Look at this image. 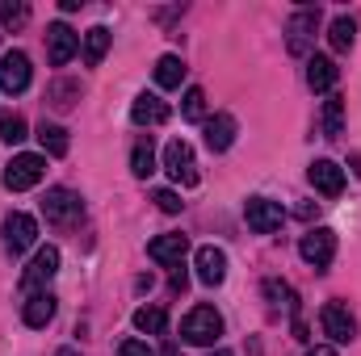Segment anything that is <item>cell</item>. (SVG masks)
<instances>
[{
  "mask_svg": "<svg viewBox=\"0 0 361 356\" xmlns=\"http://www.w3.org/2000/svg\"><path fill=\"white\" fill-rule=\"evenodd\" d=\"M180 336H185V344L206 348V344H214V340L223 336V314H219L214 306H193V310L185 314V323H180Z\"/></svg>",
  "mask_w": 361,
  "mask_h": 356,
  "instance_id": "obj_1",
  "label": "cell"
},
{
  "mask_svg": "<svg viewBox=\"0 0 361 356\" xmlns=\"http://www.w3.org/2000/svg\"><path fill=\"white\" fill-rule=\"evenodd\" d=\"M42 214H47L51 227H76V222L85 218V201H80L72 189H47Z\"/></svg>",
  "mask_w": 361,
  "mask_h": 356,
  "instance_id": "obj_2",
  "label": "cell"
},
{
  "mask_svg": "<svg viewBox=\"0 0 361 356\" xmlns=\"http://www.w3.org/2000/svg\"><path fill=\"white\" fill-rule=\"evenodd\" d=\"M47 177V155H13L8 160V168H4V189L8 193H25V189H34L38 180Z\"/></svg>",
  "mask_w": 361,
  "mask_h": 356,
  "instance_id": "obj_3",
  "label": "cell"
},
{
  "mask_svg": "<svg viewBox=\"0 0 361 356\" xmlns=\"http://www.w3.org/2000/svg\"><path fill=\"white\" fill-rule=\"evenodd\" d=\"M30 76H34V68H30V55L25 51H4L0 55V92L4 96L25 92L30 89Z\"/></svg>",
  "mask_w": 361,
  "mask_h": 356,
  "instance_id": "obj_4",
  "label": "cell"
},
{
  "mask_svg": "<svg viewBox=\"0 0 361 356\" xmlns=\"http://www.w3.org/2000/svg\"><path fill=\"white\" fill-rule=\"evenodd\" d=\"M164 168H169V177L177 180L180 189H193L197 184V160H193V147L185 139H173L164 147Z\"/></svg>",
  "mask_w": 361,
  "mask_h": 356,
  "instance_id": "obj_5",
  "label": "cell"
},
{
  "mask_svg": "<svg viewBox=\"0 0 361 356\" xmlns=\"http://www.w3.org/2000/svg\"><path fill=\"white\" fill-rule=\"evenodd\" d=\"M298 256H302L307 265H315V268H328L332 260H336V231H328V227L307 231L302 243H298Z\"/></svg>",
  "mask_w": 361,
  "mask_h": 356,
  "instance_id": "obj_6",
  "label": "cell"
},
{
  "mask_svg": "<svg viewBox=\"0 0 361 356\" xmlns=\"http://www.w3.org/2000/svg\"><path fill=\"white\" fill-rule=\"evenodd\" d=\"M315 30H319V8H298L290 21H286V46H290V55H307L311 51V42H315Z\"/></svg>",
  "mask_w": 361,
  "mask_h": 356,
  "instance_id": "obj_7",
  "label": "cell"
},
{
  "mask_svg": "<svg viewBox=\"0 0 361 356\" xmlns=\"http://www.w3.org/2000/svg\"><path fill=\"white\" fill-rule=\"evenodd\" d=\"M319 323H324V336H328L332 344L357 340V319H353L349 306H341V302H328V306L319 310Z\"/></svg>",
  "mask_w": 361,
  "mask_h": 356,
  "instance_id": "obj_8",
  "label": "cell"
},
{
  "mask_svg": "<svg viewBox=\"0 0 361 356\" xmlns=\"http://www.w3.org/2000/svg\"><path fill=\"white\" fill-rule=\"evenodd\" d=\"M244 218H248V227H252L257 235H273V231L281 227L286 210H281V201H269V197H248V201H244Z\"/></svg>",
  "mask_w": 361,
  "mask_h": 356,
  "instance_id": "obj_9",
  "label": "cell"
},
{
  "mask_svg": "<svg viewBox=\"0 0 361 356\" xmlns=\"http://www.w3.org/2000/svg\"><path fill=\"white\" fill-rule=\"evenodd\" d=\"M76 51H80V38H76V30H72V25H63V21L47 25V55H51V63H55V68L72 63V55H76Z\"/></svg>",
  "mask_w": 361,
  "mask_h": 356,
  "instance_id": "obj_10",
  "label": "cell"
},
{
  "mask_svg": "<svg viewBox=\"0 0 361 356\" xmlns=\"http://www.w3.org/2000/svg\"><path fill=\"white\" fill-rule=\"evenodd\" d=\"M34 239H38V222H34L30 214H8V218H4V248H8L13 256L30 252Z\"/></svg>",
  "mask_w": 361,
  "mask_h": 356,
  "instance_id": "obj_11",
  "label": "cell"
},
{
  "mask_svg": "<svg viewBox=\"0 0 361 356\" xmlns=\"http://www.w3.org/2000/svg\"><path fill=\"white\" fill-rule=\"evenodd\" d=\"M55 272H59V248H38L34 260L21 272V289H42Z\"/></svg>",
  "mask_w": 361,
  "mask_h": 356,
  "instance_id": "obj_12",
  "label": "cell"
},
{
  "mask_svg": "<svg viewBox=\"0 0 361 356\" xmlns=\"http://www.w3.org/2000/svg\"><path fill=\"white\" fill-rule=\"evenodd\" d=\"M193 265H197V281H202V285H223V281H227V252L214 248V243L197 248Z\"/></svg>",
  "mask_w": 361,
  "mask_h": 356,
  "instance_id": "obj_13",
  "label": "cell"
},
{
  "mask_svg": "<svg viewBox=\"0 0 361 356\" xmlns=\"http://www.w3.org/2000/svg\"><path fill=\"white\" fill-rule=\"evenodd\" d=\"M130 122L135 126H160V122H169V101H160L156 92H139L135 105H130Z\"/></svg>",
  "mask_w": 361,
  "mask_h": 356,
  "instance_id": "obj_14",
  "label": "cell"
},
{
  "mask_svg": "<svg viewBox=\"0 0 361 356\" xmlns=\"http://www.w3.org/2000/svg\"><path fill=\"white\" fill-rule=\"evenodd\" d=\"M307 177H311V184H315L324 197H341V193H345V172H341L332 160H315V164L307 168Z\"/></svg>",
  "mask_w": 361,
  "mask_h": 356,
  "instance_id": "obj_15",
  "label": "cell"
},
{
  "mask_svg": "<svg viewBox=\"0 0 361 356\" xmlns=\"http://www.w3.org/2000/svg\"><path fill=\"white\" fill-rule=\"evenodd\" d=\"M185 252H189V239H185V235H160V239L147 243V256H152L156 265H173L177 268L180 260H185Z\"/></svg>",
  "mask_w": 361,
  "mask_h": 356,
  "instance_id": "obj_16",
  "label": "cell"
},
{
  "mask_svg": "<svg viewBox=\"0 0 361 356\" xmlns=\"http://www.w3.org/2000/svg\"><path fill=\"white\" fill-rule=\"evenodd\" d=\"M336 80H341V68H336L328 55H311V59H307V84L315 92H332Z\"/></svg>",
  "mask_w": 361,
  "mask_h": 356,
  "instance_id": "obj_17",
  "label": "cell"
},
{
  "mask_svg": "<svg viewBox=\"0 0 361 356\" xmlns=\"http://www.w3.org/2000/svg\"><path fill=\"white\" fill-rule=\"evenodd\" d=\"M231 143H235V117L231 113H214L206 122V147L210 151H227Z\"/></svg>",
  "mask_w": 361,
  "mask_h": 356,
  "instance_id": "obj_18",
  "label": "cell"
},
{
  "mask_svg": "<svg viewBox=\"0 0 361 356\" xmlns=\"http://www.w3.org/2000/svg\"><path fill=\"white\" fill-rule=\"evenodd\" d=\"M55 310H59V302H55L51 293H34V298L21 306V319H25V327H47V323L55 319Z\"/></svg>",
  "mask_w": 361,
  "mask_h": 356,
  "instance_id": "obj_19",
  "label": "cell"
},
{
  "mask_svg": "<svg viewBox=\"0 0 361 356\" xmlns=\"http://www.w3.org/2000/svg\"><path fill=\"white\" fill-rule=\"evenodd\" d=\"M130 172L139 180H147L156 172V147H152V134H143L139 143H135V151H130Z\"/></svg>",
  "mask_w": 361,
  "mask_h": 356,
  "instance_id": "obj_20",
  "label": "cell"
},
{
  "mask_svg": "<svg viewBox=\"0 0 361 356\" xmlns=\"http://www.w3.org/2000/svg\"><path fill=\"white\" fill-rule=\"evenodd\" d=\"M38 143H42V151H47V155H55V160H59V155H68V130H63V126H55V122H42V126H38Z\"/></svg>",
  "mask_w": 361,
  "mask_h": 356,
  "instance_id": "obj_21",
  "label": "cell"
},
{
  "mask_svg": "<svg viewBox=\"0 0 361 356\" xmlns=\"http://www.w3.org/2000/svg\"><path fill=\"white\" fill-rule=\"evenodd\" d=\"M109 38H114V34H109L105 25H92L89 34H85V63H89V68H97V63L105 59V51H109Z\"/></svg>",
  "mask_w": 361,
  "mask_h": 356,
  "instance_id": "obj_22",
  "label": "cell"
},
{
  "mask_svg": "<svg viewBox=\"0 0 361 356\" xmlns=\"http://www.w3.org/2000/svg\"><path fill=\"white\" fill-rule=\"evenodd\" d=\"M345 134V101L328 96L324 101V139H341Z\"/></svg>",
  "mask_w": 361,
  "mask_h": 356,
  "instance_id": "obj_23",
  "label": "cell"
},
{
  "mask_svg": "<svg viewBox=\"0 0 361 356\" xmlns=\"http://www.w3.org/2000/svg\"><path fill=\"white\" fill-rule=\"evenodd\" d=\"M353 38H357V25H353V17H336L332 21V30H328V42H332V51H353Z\"/></svg>",
  "mask_w": 361,
  "mask_h": 356,
  "instance_id": "obj_24",
  "label": "cell"
},
{
  "mask_svg": "<svg viewBox=\"0 0 361 356\" xmlns=\"http://www.w3.org/2000/svg\"><path fill=\"white\" fill-rule=\"evenodd\" d=\"M135 327H139V331H147V336H160V331L169 327L164 306H139V310H135Z\"/></svg>",
  "mask_w": 361,
  "mask_h": 356,
  "instance_id": "obj_25",
  "label": "cell"
},
{
  "mask_svg": "<svg viewBox=\"0 0 361 356\" xmlns=\"http://www.w3.org/2000/svg\"><path fill=\"white\" fill-rule=\"evenodd\" d=\"M180 80H185V63H180L177 55H164L156 63V84L160 89H180Z\"/></svg>",
  "mask_w": 361,
  "mask_h": 356,
  "instance_id": "obj_26",
  "label": "cell"
},
{
  "mask_svg": "<svg viewBox=\"0 0 361 356\" xmlns=\"http://www.w3.org/2000/svg\"><path fill=\"white\" fill-rule=\"evenodd\" d=\"M30 21V4L25 0H0V25L4 30H21Z\"/></svg>",
  "mask_w": 361,
  "mask_h": 356,
  "instance_id": "obj_27",
  "label": "cell"
},
{
  "mask_svg": "<svg viewBox=\"0 0 361 356\" xmlns=\"http://www.w3.org/2000/svg\"><path fill=\"white\" fill-rule=\"evenodd\" d=\"M265 293L273 298V306H286L290 314L298 310V293H294V289H290L286 281H277V276H269V281H265Z\"/></svg>",
  "mask_w": 361,
  "mask_h": 356,
  "instance_id": "obj_28",
  "label": "cell"
},
{
  "mask_svg": "<svg viewBox=\"0 0 361 356\" xmlns=\"http://www.w3.org/2000/svg\"><path fill=\"white\" fill-rule=\"evenodd\" d=\"M0 139L4 143H21L25 139V117L21 113H4L0 117Z\"/></svg>",
  "mask_w": 361,
  "mask_h": 356,
  "instance_id": "obj_29",
  "label": "cell"
},
{
  "mask_svg": "<svg viewBox=\"0 0 361 356\" xmlns=\"http://www.w3.org/2000/svg\"><path fill=\"white\" fill-rule=\"evenodd\" d=\"M180 113H185L189 122H202V113H206V92L189 89V92H185V101H180Z\"/></svg>",
  "mask_w": 361,
  "mask_h": 356,
  "instance_id": "obj_30",
  "label": "cell"
},
{
  "mask_svg": "<svg viewBox=\"0 0 361 356\" xmlns=\"http://www.w3.org/2000/svg\"><path fill=\"white\" fill-rule=\"evenodd\" d=\"M152 201H156V205H160L164 214H177L180 205H185V201H180V197L173 193V189H156V193H152Z\"/></svg>",
  "mask_w": 361,
  "mask_h": 356,
  "instance_id": "obj_31",
  "label": "cell"
},
{
  "mask_svg": "<svg viewBox=\"0 0 361 356\" xmlns=\"http://www.w3.org/2000/svg\"><path fill=\"white\" fill-rule=\"evenodd\" d=\"M118 356H156V352H152V348H147L143 340H126V344L118 348Z\"/></svg>",
  "mask_w": 361,
  "mask_h": 356,
  "instance_id": "obj_32",
  "label": "cell"
},
{
  "mask_svg": "<svg viewBox=\"0 0 361 356\" xmlns=\"http://www.w3.org/2000/svg\"><path fill=\"white\" fill-rule=\"evenodd\" d=\"M169 285H173V293H185V285H189V276H185V268H173V281H169Z\"/></svg>",
  "mask_w": 361,
  "mask_h": 356,
  "instance_id": "obj_33",
  "label": "cell"
},
{
  "mask_svg": "<svg viewBox=\"0 0 361 356\" xmlns=\"http://www.w3.org/2000/svg\"><path fill=\"white\" fill-rule=\"evenodd\" d=\"M307 356H336V348H332V344H319V348H311Z\"/></svg>",
  "mask_w": 361,
  "mask_h": 356,
  "instance_id": "obj_34",
  "label": "cell"
},
{
  "mask_svg": "<svg viewBox=\"0 0 361 356\" xmlns=\"http://www.w3.org/2000/svg\"><path fill=\"white\" fill-rule=\"evenodd\" d=\"M55 356H80V352H76V348H59Z\"/></svg>",
  "mask_w": 361,
  "mask_h": 356,
  "instance_id": "obj_35",
  "label": "cell"
},
{
  "mask_svg": "<svg viewBox=\"0 0 361 356\" xmlns=\"http://www.w3.org/2000/svg\"><path fill=\"white\" fill-rule=\"evenodd\" d=\"M353 172L361 177V155H353Z\"/></svg>",
  "mask_w": 361,
  "mask_h": 356,
  "instance_id": "obj_36",
  "label": "cell"
},
{
  "mask_svg": "<svg viewBox=\"0 0 361 356\" xmlns=\"http://www.w3.org/2000/svg\"><path fill=\"white\" fill-rule=\"evenodd\" d=\"M210 356H231V352H210Z\"/></svg>",
  "mask_w": 361,
  "mask_h": 356,
  "instance_id": "obj_37",
  "label": "cell"
}]
</instances>
